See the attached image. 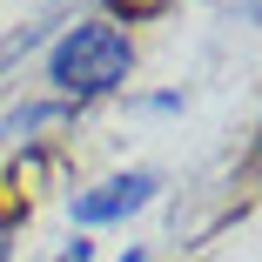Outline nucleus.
<instances>
[{"mask_svg":"<svg viewBox=\"0 0 262 262\" xmlns=\"http://www.w3.org/2000/svg\"><path fill=\"white\" fill-rule=\"evenodd\" d=\"M135 74V40L121 34V20H74L61 27V40L47 47V81H54V101L81 108V101L121 94Z\"/></svg>","mask_w":262,"mask_h":262,"instance_id":"1","label":"nucleus"},{"mask_svg":"<svg viewBox=\"0 0 262 262\" xmlns=\"http://www.w3.org/2000/svg\"><path fill=\"white\" fill-rule=\"evenodd\" d=\"M155 188H162V175H155V168H121V175H108V182L81 188V195L68 202V215H74L81 229H108V222L141 215V208L155 202Z\"/></svg>","mask_w":262,"mask_h":262,"instance_id":"2","label":"nucleus"},{"mask_svg":"<svg viewBox=\"0 0 262 262\" xmlns=\"http://www.w3.org/2000/svg\"><path fill=\"white\" fill-rule=\"evenodd\" d=\"M61 115H68V101H27V108H14L7 121H0V141H27V128L61 121Z\"/></svg>","mask_w":262,"mask_h":262,"instance_id":"3","label":"nucleus"},{"mask_svg":"<svg viewBox=\"0 0 262 262\" xmlns=\"http://www.w3.org/2000/svg\"><path fill=\"white\" fill-rule=\"evenodd\" d=\"M47 262H94V242H81V235H74V242H61Z\"/></svg>","mask_w":262,"mask_h":262,"instance_id":"4","label":"nucleus"},{"mask_svg":"<svg viewBox=\"0 0 262 262\" xmlns=\"http://www.w3.org/2000/svg\"><path fill=\"white\" fill-rule=\"evenodd\" d=\"M115 7H121L128 20H141V14H162V7H175V0H115Z\"/></svg>","mask_w":262,"mask_h":262,"instance_id":"5","label":"nucleus"},{"mask_svg":"<svg viewBox=\"0 0 262 262\" xmlns=\"http://www.w3.org/2000/svg\"><path fill=\"white\" fill-rule=\"evenodd\" d=\"M121 262H155V255H148V249H128V255H121Z\"/></svg>","mask_w":262,"mask_h":262,"instance_id":"6","label":"nucleus"}]
</instances>
